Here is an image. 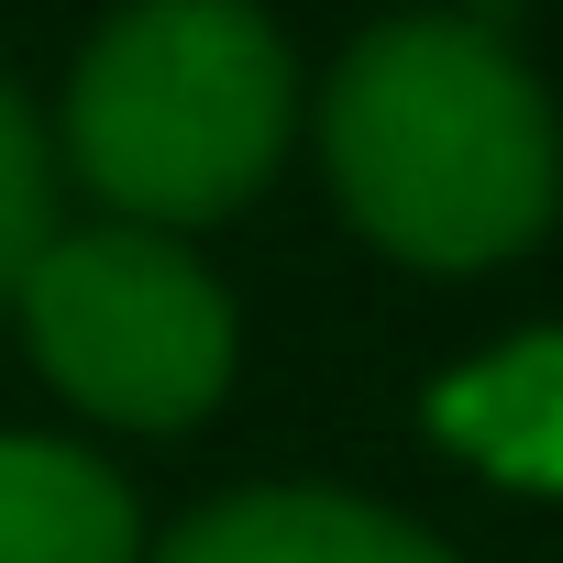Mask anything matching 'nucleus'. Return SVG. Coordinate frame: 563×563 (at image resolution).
<instances>
[{
  "mask_svg": "<svg viewBox=\"0 0 563 563\" xmlns=\"http://www.w3.org/2000/svg\"><path fill=\"white\" fill-rule=\"evenodd\" d=\"M321 166L365 243H387L398 265L464 276L541 243L563 199V122L497 34L453 12H409L354 34V56L332 67Z\"/></svg>",
  "mask_w": 563,
  "mask_h": 563,
  "instance_id": "1",
  "label": "nucleus"
},
{
  "mask_svg": "<svg viewBox=\"0 0 563 563\" xmlns=\"http://www.w3.org/2000/svg\"><path fill=\"white\" fill-rule=\"evenodd\" d=\"M299 122V67L254 0H122L67 67V166L133 232L243 210Z\"/></svg>",
  "mask_w": 563,
  "mask_h": 563,
  "instance_id": "2",
  "label": "nucleus"
},
{
  "mask_svg": "<svg viewBox=\"0 0 563 563\" xmlns=\"http://www.w3.org/2000/svg\"><path fill=\"white\" fill-rule=\"evenodd\" d=\"M12 310L45 387L111 431H188L232 387V288L177 232H56L23 265Z\"/></svg>",
  "mask_w": 563,
  "mask_h": 563,
  "instance_id": "3",
  "label": "nucleus"
},
{
  "mask_svg": "<svg viewBox=\"0 0 563 563\" xmlns=\"http://www.w3.org/2000/svg\"><path fill=\"white\" fill-rule=\"evenodd\" d=\"M155 563H453V552L354 486H243L210 497Z\"/></svg>",
  "mask_w": 563,
  "mask_h": 563,
  "instance_id": "4",
  "label": "nucleus"
},
{
  "mask_svg": "<svg viewBox=\"0 0 563 563\" xmlns=\"http://www.w3.org/2000/svg\"><path fill=\"white\" fill-rule=\"evenodd\" d=\"M133 486L45 431H0V563H133Z\"/></svg>",
  "mask_w": 563,
  "mask_h": 563,
  "instance_id": "5",
  "label": "nucleus"
},
{
  "mask_svg": "<svg viewBox=\"0 0 563 563\" xmlns=\"http://www.w3.org/2000/svg\"><path fill=\"white\" fill-rule=\"evenodd\" d=\"M431 431L519 486H563V343H508L475 376L431 387Z\"/></svg>",
  "mask_w": 563,
  "mask_h": 563,
  "instance_id": "6",
  "label": "nucleus"
},
{
  "mask_svg": "<svg viewBox=\"0 0 563 563\" xmlns=\"http://www.w3.org/2000/svg\"><path fill=\"white\" fill-rule=\"evenodd\" d=\"M56 243V144L34 122V100L0 78V299L23 288V265Z\"/></svg>",
  "mask_w": 563,
  "mask_h": 563,
  "instance_id": "7",
  "label": "nucleus"
}]
</instances>
